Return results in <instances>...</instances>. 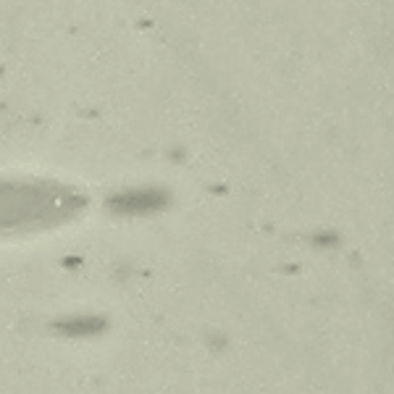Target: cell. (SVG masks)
<instances>
[{
	"label": "cell",
	"instance_id": "cell-1",
	"mask_svg": "<svg viewBox=\"0 0 394 394\" xmlns=\"http://www.w3.org/2000/svg\"><path fill=\"white\" fill-rule=\"evenodd\" d=\"M102 323L100 321H95V318H87V321H69V323H61L58 331H64L69 337H87V334H95V331H100Z\"/></svg>",
	"mask_w": 394,
	"mask_h": 394
}]
</instances>
